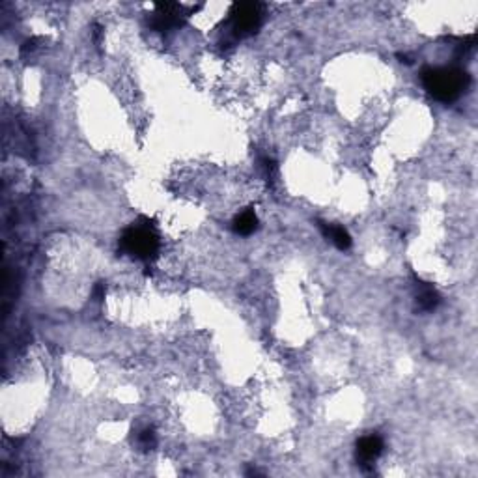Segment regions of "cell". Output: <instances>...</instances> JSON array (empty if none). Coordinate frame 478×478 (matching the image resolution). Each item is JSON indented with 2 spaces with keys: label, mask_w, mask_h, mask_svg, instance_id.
Returning <instances> with one entry per match:
<instances>
[{
  "label": "cell",
  "mask_w": 478,
  "mask_h": 478,
  "mask_svg": "<svg viewBox=\"0 0 478 478\" xmlns=\"http://www.w3.org/2000/svg\"><path fill=\"white\" fill-rule=\"evenodd\" d=\"M258 228V217L252 210L241 212L234 219V232L239 236H251L252 232Z\"/></svg>",
  "instance_id": "52a82bcc"
},
{
  "label": "cell",
  "mask_w": 478,
  "mask_h": 478,
  "mask_svg": "<svg viewBox=\"0 0 478 478\" xmlns=\"http://www.w3.org/2000/svg\"><path fill=\"white\" fill-rule=\"evenodd\" d=\"M121 249L131 256L150 260L159 251V239L150 227L138 224V227H131L129 230H126V234L121 236Z\"/></svg>",
  "instance_id": "7a4b0ae2"
},
{
  "label": "cell",
  "mask_w": 478,
  "mask_h": 478,
  "mask_svg": "<svg viewBox=\"0 0 478 478\" xmlns=\"http://www.w3.org/2000/svg\"><path fill=\"white\" fill-rule=\"evenodd\" d=\"M320 227H322L323 234H325V236H327L340 251H346V249L352 247V237H349L346 228L337 227V224H323V222H320Z\"/></svg>",
  "instance_id": "8992f818"
},
{
  "label": "cell",
  "mask_w": 478,
  "mask_h": 478,
  "mask_svg": "<svg viewBox=\"0 0 478 478\" xmlns=\"http://www.w3.org/2000/svg\"><path fill=\"white\" fill-rule=\"evenodd\" d=\"M187 11L183 10L182 4H174V2H165V4H157V13L151 21V26L159 32L170 31L174 26L182 23Z\"/></svg>",
  "instance_id": "277c9868"
},
{
  "label": "cell",
  "mask_w": 478,
  "mask_h": 478,
  "mask_svg": "<svg viewBox=\"0 0 478 478\" xmlns=\"http://www.w3.org/2000/svg\"><path fill=\"white\" fill-rule=\"evenodd\" d=\"M141 445L144 448H151L153 447V445H156V432H153V430H150V428H146V430H142L141 432Z\"/></svg>",
  "instance_id": "9c48e42d"
},
{
  "label": "cell",
  "mask_w": 478,
  "mask_h": 478,
  "mask_svg": "<svg viewBox=\"0 0 478 478\" xmlns=\"http://www.w3.org/2000/svg\"><path fill=\"white\" fill-rule=\"evenodd\" d=\"M423 85L430 96L450 103L469 86V75L456 67H428L423 71Z\"/></svg>",
  "instance_id": "6da1fadb"
},
{
  "label": "cell",
  "mask_w": 478,
  "mask_h": 478,
  "mask_svg": "<svg viewBox=\"0 0 478 478\" xmlns=\"http://www.w3.org/2000/svg\"><path fill=\"white\" fill-rule=\"evenodd\" d=\"M383 452V441L379 435H364L357 443V460L361 465H370Z\"/></svg>",
  "instance_id": "5b68a950"
},
{
  "label": "cell",
  "mask_w": 478,
  "mask_h": 478,
  "mask_svg": "<svg viewBox=\"0 0 478 478\" xmlns=\"http://www.w3.org/2000/svg\"><path fill=\"white\" fill-rule=\"evenodd\" d=\"M232 28L237 36L252 34L262 21V6L258 2H239L234 4L230 11Z\"/></svg>",
  "instance_id": "3957f363"
},
{
  "label": "cell",
  "mask_w": 478,
  "mask_h": 478,
  "mask_svg": "<svg viewBox=\"0 0 478 478\" xmlns=\"http://www.w3.org/2000/svg\"><path fill=\"white\" fill-rule=\"evenodd\" d=\"M417 303L420 310H433L439 305V295L433 288H424L423 292L418 293Z\"/></svg>",
  "instance_id": "ba28073f"
}]
</instances>
